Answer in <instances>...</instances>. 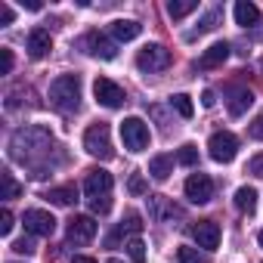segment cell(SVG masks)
Wrapping results in <instances>:
<instances>
[{
    "label": "cell",
    "mask_w": 263,
    "mask_h": 263,
    "mask_svg": "<svg viewBox=\"0 0 263 263\" xmlns=\"http://www.w3.org/2000/svg\"><path fill=\"white\" fill-rule=\"evenodd\" d=\"M50 102L59 111H78L81 105V78L78 74H62L50 84Z\"/></svg>",
    "instance_id": "6da1fadb"
},
{
    "label": "cell",
    "mask_w": 263,
    "mask_h": 263,
    "mask_svg": "<svg viewBox=\"0 0 263 263\" xmlns=\"http://www.w3.org/2000/svg\"><path fill=\"white\" fill-rule=\"evenodd\" d=\"M84 149H87L93 158H102V161H108V158L115 155V149H111V134H108V124H105V121L87 127V134H84Z\"/></svg>",
    "instance_id": "7a4b0ae2"
},
{
    "label": "cell",
    "mask_w": 263,
    "mask_h": 263,
    "mask_svg": "<svg viewBox=\"0 0 263 263\" xmlns=\"http://www.w3.org/2000/svg\"><path fill=\"white\" fill-rule=\"evenodd\" d=\"M121 140L127 152H143L149 146V124L143 118H124L121 121Z\"/></svg>",
    "instance_id": "3957f363"
},
{
    "label": "cell",
    "mask_w": 263,
    "mask_h": 263,
    "mask_svg": "<svg viewBox=\"0 0 263 263\" xmlns=\"http://www.w3.org/2000/svg\"><path fill=\"white\" fill-rule=\"evenodd\" d=\"M208 152L217 164H229L238 155V137L229 134V130H217V134L208 140Z\"/></svg>",
    "instance_id": "277c9868"
},
{
    "label": "cell",
    "mask_w": 263,
    "mask_h": 263,
    "mask_svg": "<svg viewBox=\"0 0 263 263\" xmlns=\"http://www.w3.org/2000/svg\"><path fill=\"white\" fill-rule=\"evenodd\" d=\"M137 65L143 68V71H164L167 65H171V50L167 47H161V44H149V47H143L140 53H137Z\"/></svg>",
    "instance_id": "5b68a950"
},
{
    "label": "cell",
    "mask_w": 263,
    "mask_h": 263,
    "mask_svg": "<svg viewBox=\"0 0 263 263\" xmlns=\"http://www.w3.org/2000/svg\"><path fill=\"white\" fill-rule=\"evenodd\" d=\"M93 96H96V102L99 105H105V108H118V105H124V90L115 84V81H108V78H96L93 81Z\"/></svg>",
    "instance_id": "8992f818"
},
{
    "label": "cell",
    "mask_w": 263,
    "mask_h": 263,
    "mask_svg": "<svg viewBox=\"0 0 263 263\" xmlns=\"http://www.w3.org/2000/svg\"><path fill=\"white\" fill-rule=\"evenodd\" d=\"M183 189H186V198H189L192 204H208V201L214 198V180H211L208 174H192Z\"/></svg>",
    "instance_id": "52a82bcc"
},
{
    "label": "cell",
    "mask_w": 263,
    "mask_h": 263,
    "mask_svg": "<svg viewBox=\"0 0 263 263\" xmlns=\"http://www.w3.org/2000/svg\"><path fill=\"white\" fill-rule=\"evenodd\" d=\"M22 223H25V229L31 232V235H53L56 232V217L50 214V211H41V208H31V211H25V217H22Z\"/></svg>",
    "instance_id": "ba28073f"
},
{
    "label": "cell",
    "mask_w": 263,
    "mask_h": 263,
    "mask_svg": "<svg viewBox=\"0 0 263 263\" xmlns=\"http://www.w3.org/2000/svg\"><path fill=\"white\" fill-rule=\"evenodd\" d=\"M96 229H99V223H96L93 217L78 214V217L68 220V241H71V245H87V241L96 238Z\"/></svg>",
    "instance_id": "9c48e42d"
},
{
    "label": "cell",
    "mask_w": 263,
    "mask_h": 263,
    "mask_svg": "<svg viewBox=\"0 0 263 263\" xmlns=\"http://www.w3.org/2000/svg\"><path fill=\"white\" fill-rule=\"evenodd\" d=\"M111 186H115L111 174H108V171H99V167L90 171L87 180H84V192H87V198H102V195L111 192Z\"/></svg>",
    "instance_id": "30bf717a"
},
{
    "label": "cell",
    "mask_w": 263,
    "mask_h": 263,
    "mask_svg": "<svg viewBox=\"0 0 263 263\" xmlns=\"http://www.w3.org/2000/svg\"><path fill=\"white\" fill-rule=\"evenodd\" d=\"M81 47H87V53H93V56H99V59H115V56H118L115 41H108V37L99 34V31H90V34L81 41Z\"/></svg>",
    "instance_id": "8fae6325"
},
{
    "label": "cell",
    "mask_w": 263,
    "mask_h": 263,
    "mask_svg": "<svg viewBox=\"0 0 263 263\" xmlns=\"http://www.w3.org/2000/svg\"><path fill=\"white\" fill-rule=\"evenodd\" d=\"M192 238L198 241V248L214 251V248L220 245V226H217L214 220H198V223L192 226Z\"/></svg>",
    "instance_id": "7c38bea8"
},
{
    "label": "cell",
    "mask_w": 263,
    "mask_h": 263,
    "mask_svg": "<svg viewBox=\"0 0 263 263\" xmlns=\"http://www.w3.org/2000/svg\"><path fill=\"white\" fill-rule=\"evenodd\" d=\"M226 59H229V44H226V41H217V44H211V47L201 53L198 68H220Z\"/></svg>",
    "instance_id": "4fadbf2b"
},
{
    "label": "cell",
    "mask_w": 263,
    "mask_h": 263,
    "mask_svg": "<svg viewBox=\"0 0 263 263\" xmlns=\"http://www.w3.org/2000/svg\"><path fill=\"white\" fill-rule=\"evenodd\" d=\"M50 50H53L50 31H47V28H34V31L28 34V53H31V59H44Z\"/></svg>",
    "instance_id": "5bb4252c"
},
{
    "label": "cell",
    "mask_w": 263,
    "mask_h": 263,
    "mask_svg": "<svg viewBox=\"0 0 263 263\" xmlns=\"http://www.w3.org/2000/svg\"><path fill=\"white\" fill-rule=\"evenodd\" d=\"M251 105H254V93H251L248 87H238V90H232V93H229L226 108H229V115H232V118H241Z\"/></svg>",
    "instance_id": "9a60e30c"
},
{
    "label": "cell",
    "mask_w": 263,
    "mask_h": 263,
    "mask_svg": "<svg viewBox=\"0 0 263 263\" xmlns=\"http://www.w3.org/2000/svg\"><path fill=\"white\" fill-rule=\"evenodd\" d=\"M140 31H143V25L140 22H134V19H115L111 22V37L115 41H137L140 37Z\"/></svg>",
    "instance_id": "2e32d148"
},
{
    "label": "cell",
    "mask_w": 263,
    "mask_h": 263,
    "mask_svg": "<svg viewBox=\"0 0 263 263\" xmlns=\"http://www.w3.org/2000/svg\"><path fill=\"white\" fill-rule=\"evenodd\" d=\"M183 211L180 208H174L164 195H149V217H155V220H164V217H180Z\"/></svg>",
    "instance_id": "e0dca14e"
},
{
    "label": "cell",
    "mask_w": 263,
    "mask_h": 263,
    "mask_svg": "<svg viewBox=\"0 0 263 263\" xmlns=\"http://www.w3.org/2000/svg\"><path fill=\"white\" fill-rule=\"evenodd\" d=\"M235 208L241 211V214H254L257 211V189H251V186H241L238 192H235Z\"/></svg>",
    "instance_id": "ac0fdd59"
},
{
    "label": "cell",
    "mask_w": 263,
    "mask_h": 263,
    "mask_svg": "<svg viewBox=\"0 0 263 263\" xmlns=\"http://www.w3.org/2000/svg\"><path fill=\"white\" fill-rule=\"evenodd\" d=\"M257 19H260V10L254 4H248V0H238V4H235V22L245 25V28H251Z\"/></svg>",
    "instance_id": "d6986e66"
},
{
    "label": "cell",
    "mask_w": 263,
    "mask_h": 263,
    "mask_svg": "<svg viewBox=\"0 0 263 263\" xmlns=\"http://www.w3.org/2000/svg\"><path fill=\"white\" fill-rule=\"evenodd\" d=\"M149 174H152L155 180H167V177L174 174V158H171V155H155V158L149 161Z\"/></svg>",
    "instance_id": "ffe728a7"
},
{
    "label": "cell",
    "mask_w": 263,
    "mask_h": 263,
    "mask_svg": "<svg viewBox=\"0 0 263 263\" xmlns=\"http://www.w3.org/2000/svg\"><path fill=\"white\" fill-rule=\"evenodd\" d=\"M195 10H198V0H171L167 4V16L171 19H183V16H189Z\"/></svg>",
    "instance_id": "44dd1931"
},
{
    "label": "cell",
    "mask_w": 263,
    "mask_h": 263,
    "mask_svg": "<svg viewBox=\"0 0 263 263\" xmlns=\"http://www.w3.org/2000/svg\"><path fill=\"white\" fill-rule=\"evenodd\" d=\"M47 198H50L53 204H62V208H65V204H71V201L78 198V189H74V186H56V189L47 192Z\"/></svg>",
    "instance_id": "7402d4cb"
},
{
    "label": "cell",
    "mask_w": 263,
    "mask_h": 263,
    "mask_svg": "<svg viewBox=\"0 0 263 263\" xmlns=\"http://www.w3.org/2000/svg\"><path fill=\"white\" fill-rule=\"evenodd\" d=\"M171 105L177 108V115H180V118H192V111H195V108H192V99H189L186 93H177V96H171Z\"/></svg>",
    "instance_id": "603a6c76"
},
{
    "label": "cell",
    "mask_w": 263,
    "mask_h": 263,
    "mask_svg": "<svg viewBox=\"0 0 263 263\" xmlns=\"http://www.w3.org/2000/svg\"><path fill=\"white\" fill-rule=\"evenodd\" d=\"M177 164H183V167H195L198 164V149L195 146H180V152H177Z\"/></svg>",
    "instance_id": "cb8c5ba5"
},
{
    "label": "cell",
    "mask_w": 263,
    "mask_h": 263,
    "mask_svg": "<svg viewBox=\"0 0 263 263\" xmlns=\"http://www.w3.org/2000/svg\"><path fill=\"white\" fill-rule=\"evenodd\" d=\"M177 260L180 263H208V254H201L198 248H177Z\"/></svg>",
    "instance_id": "d4e9b609"
},
{
    "label": "cell",
    "mask_w": 263,
    "mask_h": 263,
    "mask_svg": "<svg viewBox=\"0 0 263 263\" xmlns=\"http://www.w3.org/2000/svg\"><path fill=\"white\" fill-rule=\"evenodd\" d=\"M127 254H130L134 263H146V245H143V238H130L127 241Z\"/></svg>",
    "instance_id": "484cf974"
},
{
    "label": "cell",
    "mask_w": 263,
    "mask_h": 263,
    "mask_svg": "<svg viewBox=\"0 0 263 263\" xmlns=\"http://www.w3.org/2000/svg\"><path fill=\"white\" fill-rule=\"evenodd\" d=\"M0 180H4V198H19L22 186L13 180V174H10V171H4V174H0Z\"/></svg>",
    "instance_id": "4316f807"
},
{
    "label": "cell",
    "mask_w": 263,
    "mask_h": 263,
    "mask_svg": "<svg viewBox=\"0 0 263 263\" xmlns=\"http://www.w3.org/2000/svg\"><path fill=\"white\" fill-rule=\"evenodd\" d=\"M220 19H223V13H220V10H211V13L198 22V31H214V28L220 25Z\"/></svg>",
    "instance_id": "83f0119b"
},
{
    "label": "cell",
    "mask_w": 263,
    "mask_h": 263,
    "mask_svg": "<svg viewBox=\"0 0 263 263\" xmlns=\"http://www.w3.org/2000/svg\"><path fill=\"white\" fill-rule=\"evenodd\" d=\"M127 189H130V195H146V192H149V186H146V180H143V174H134V177H130V183H127Z\"/></svg>",
    "instance_id": "f1b7e54d"
},
{
    "label": "cell",
    "mask_w": 263,
    "mask_h": 263,
    "mask_svg": "<svg viewBox=\"0 0 263 263\" xmlns=\"http://www.w3.org/2000/svg\"><path fill=\"white\" fill-rule=\"evenodd\" d=\"M90 211L99 214V217L108 214V211H111V198H108V195H102V198H90Z\"/></svg>",
    "instance_id": "f546056e"
},
{
    "label": "cell",
    "mask_w": 263,
    "mask_h": 263,
    "mask_svg": "<svg viewBox=\"0 0 263 263\" xmlns=\"http://www.w3.org/2000/svg\"><path fill=\"white\" fill-rule=\"evenodd\" d=\"M140 229H143L140 214H127V223H121V229H118V232H134V235H137Z\"/></svg>",
    "instance_id": "4dcf8cb0"
},
{
    "label": "cell",
    "mask_w": 263,
    "mask_h": 263,
    "mask_svg": "<svg viewBox=\"0 0 263 263\" xmlns=\"http://www.w3.org/2000/svg\"><path fill=\"white\" fill-rule=\"evenodd\" d=\"M13 65H16L13 50H0V74H10V71H13Z\"/></svg>",
    "instance_id": "1f68e13d"
},
{
    "label": "cell",
    "mask_w": 263,
    "mask_h": 263,
    "mask_svg": "<svg viewBox=\"0 0 263 263\" xmlns=\"http://www.w3.org/2000/svg\"><path fill=\"white\" fill-rule=\"evenodd\" d=\"M13 251H16V254H34L37 248H34L31 238H19V241H13Z\"/></svg>",
    "instance_id": "d6a6232c"
},
{
    "label": "cell",
    "mask_w": 263,
    "mask_h": 263,
    "mask_svg": "<svg viewBox=\"0 0 263 263\" xmlns=\"http://www.w3.org/2000/svg\"><path fill=\"white\" fill-rule=\"evenodd\" d=\"M248 134H251L254 140H260V143H263V115L251 121V127H248Z\"/></svg>",
    "instance_id": "836d02e7"
},
{
    "label": "cell",
    "mask_w": 263,
    "mask_h": 263,
    "mask_svg": "<svg viewBox=\"0 0 263 263\" xmlns=\"http://www.w3.org/2000/svg\"><path fill=\"white\" fill-rule=\"evenodd\" d=\"M13 19H16L13 7L10 4H0V25H13Z\"/></svg>",
    "instance_id": "e575fe53"
},
{
    "label": "cell",
    "mask_w": 263,
    "mask_h": 263,
    "mask_svg": "<svg viewBox=\"0 0 263 263\" xmlns=\"http://www.w3.org/2000/svg\"><path fill=\"white\" fill-rule=\"evenodd\" d=\"M13 226H16V223H13V214H10V211H4V214H0V232L10 235V232H13Z\"/></svg>",
    "instance_id": "d590c367"
},
{
    "label": "cell",
    "mask_w": 263,
    "mask_h": 263,
    "mask_svg": "<svg viewBox=\"0 0 263 263\" xmlns=\"http://www.w3.org/2000/svg\"><path fill=\"white\" fill-rule=\"evenodd\" d=\"M214 102H217V99H214V90H204V93H201V105H204V108H211Z\"/></svg>",
    "instance_id": "8d00e7d4"
},
{
    "label": "cell",
    "mask_w": 263,
    "mask_h": 263,
    "mask_svg": "<svg viewBox=\"0 0 263 263\" xmlns=\"http://www.w3.org/2000/svg\"><path fill=\"white\" fill-rule=\"evenodd\" d=\"M251 174H257V177H263V155L251 161Z\"/></svg>",
    "instance_id": "74e56055"
},
{
    "label": "cell",
    "mask_w": 263,
    "mask_h": 263,
    "mask_svg": "<svg viewBox=\"0 0 263 263\" xmlns=\"http://www.w3.org/2000/svg\"><path fill=\"white\" fill-rule=\"evenodd\" d=\"M71 263H96V260H93V257H84V254H78V257H74Z\"/></svg>",
    "instance_id": "f35d334b"
},
{
    "label": "cell",
    "mask_w": 263,
    "mask_h": 263,
    "mask_svg": "<svg viewBox=\"0 0 263 263\" xmlns=\"http://www.w3.org/2000/svg\"><path fill=\"white\" fill-rule=\"evenodd\" d=\"M257 241H260V248H263V232H260V235H257Z\"/></svg>",
    "instance_id": "ab89813d"
},
{
    "label": "cell",
    "mask_w": 263,
    "mask_h": 263,
    "mask_svg": "<svg viewBox=\"0 0 263 263\" xmlns=\"http://www.w3.org/2000/svg\"><path fill=\"white\" fill-rule=\"evenodd\" d=\"M108 263H121V260H108Z\"/></svg>",
    "instance_id": "60d3db41"
}]
</instances>
